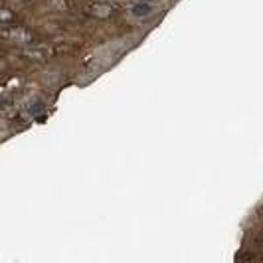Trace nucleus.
Wrapping results in <instances>:
<instances>
[{"mask_svg": "<svg viewBox=\"0 0 263 263\" xmlns=\"http://www.w3.org/2000/svg\"><path fill=\"white\" fill-rule=\"evenodd\" d=\"M85 10H87L89 16H95V18H99V20L109 18V16L115 12V8H113L111 4H107V2H91Z\"/></svg>", "mask_w": 263, "mask_h": 263, "instance_id": "obj_1", "label": "nucleus"}, {"mask_svg": "<svg viewBox=\"0 0 263 263\" xmlns=\"http://www.w3.org/2000/svg\"><path fill=\"white\" fill-rule=\"evenodd\" d=\"M4 34H6V38H10L16 44H32V32L26 30L24 26H14V28L6 30Z\"/></svg>", "mask_w": 263, "mask_h": 263, "instance_id": "obj_2", "label": "nucleus"}, {"mask_svg": "<svg viewBox=\"0 0 263 263\" xmlns=\"http://www.w3.org/2000/svg\"><path fill=\"white\" fill-rule=\"evenodd\" d=\"M156 6L152 2H148V0H139V2H135L131 6V16L135 18H148L150 14H154Z\"/></svg>", "mask_w": 263, "mask_h": 263, "instance_id": "obj_3", "label": "nucleus"}, {"mask_svg": "<svg viewBox=\"0 0 263 263\" xmlns=\"http://www.w3.org/2000/svg\"><path fill=\"white\" fill-rule=\"evenodd\" d=\"M49 54H51V51L48 48H32V49L24 51V56L28 60H32V62H46L49 58Z\"/></svg>", "mask_w": 263, "mask_h": 263, "instance_id": "obj_4", "label": "nucleus"}, {"mask_svg": "<svg viewBox=\"0 0 263 263\" xmlns=\"http://www.w3.org/2000/svg\"><path fill=\"white\" fill-rule=\"evenodd\" d=\"M49 6L54 10H68V0H49Z\"/></svg>", "mask_w": 263, "mask_h": 263, "instance_id": "obj_5", "label": "nucleus"}, {"mask_svg": "<svg viewBox=\"0 0 263 263\" xmlns=\"http://www.w3.org/2000/svg\"><path fill=\"white\" fill-rule=\"evenodd\" d=\"M10 18H12L10 10H8V8H4V10H2V22H4V24H8V22H10Z\"/></svg>", "mask_w": 263, "mask_h": 263, "instance_id": "obj_6", "label": "nucleus"}, {"mask_svg": "<svg viewBox=\"0 0 263 263\" xmlns=\"http://www.w3.org/2000/svg\"><path fill=\"white\" fill-rule=\"evenodd\" d=\"M259 243H261V247H263V232H261V236H259Z\"/></svg>", "mask_w": 263, "mask_h": 263, "instance_id": "obj_7", "label": "nucleus"}]
</instances>
